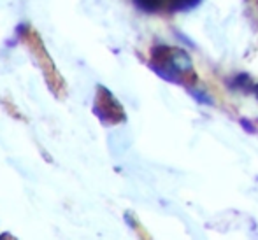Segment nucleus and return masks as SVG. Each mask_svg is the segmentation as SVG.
Returning <instances> with one entry per match:
<instances>
[{"instance_id": "1", "label": "nucleus", "mask_w": 258, "mask_h": 240, "mask_svg": "<svg viewBox=\"0 0 258 240\" xmlns=\"http://www.w3.org/2000/svg\"><path fill=\"white\" fill-rule=\"evenodd\" d=\"M201 0H170V7L177 11L183 9H190V7H195Z\"/></svg>"}, {"instance_id": "2", "label": "nucleus", "mask_w": 258, "mask_h": 240, "mask_svg": "<svg viewBox=\"0 0 258 240\" xmlns=\"http://www.w3.org/2000/svg\"><path fill=\"white\" fill-rule=\"evenodd\" d=\"M136 2L139 6H143L144 9H150V11H153L160 6V0H136Z\"/></svg>"}, {"instance_id": "3", "label": "nucleus", "mask_w": 258, "mask_h": 240, "mask_svg": "<svg viewBox=\"0 0 258 240\" xmlns=\"http://www.w3.org/2000/svg\"><path fill=\"white\" fill-rule=\"evenodd\" d=\"M255 95H256V98H258V85L255 86Z\"/></svg>"}]
</instances>
